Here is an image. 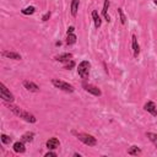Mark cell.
Returning a JSON list of instances; mask_svg holds the SVG:
<instances>
[{
	"label": "cell",
	"mask_w": 157,
	"mask_h": 157,
	"mask_svg": "<svg viewBox=\"0 0 157 157\" xmlns=\"http://www.w3.org/2000/svg\"><path fill=\"white\" fill-rule=\"evenodd\" d=\"M75 42H76V36L74 35V33H69L68 37H67V44L71 46V44H74Z\"/></svg>",
	"instance_id": "obj_19"
},
{
	"label": "cell",
	"mask_w": 157,
	"mask_h": 157,
	"mask_svg": "<svg viewBox=\"0 0 157 157\" xmlns=\"http://www.w3.org/2000/svg\"><path fill=\"white\" fill-rule=\"evenodd\" d=\"M92 17H93V21H95V26H96L97 28H98V27H101L102 21H101L100 15H98V12H97L96 10H93V11H92Z\"/></svg>",
	"instance_id": "obj_15"
},
{
	"label": "cell",
	"mask_w": 157,
	"mask_h": 157,
	"mask_svg": "<svg viewBox=\"0 0 157 157\" xmlns=\"http://www.w3.org/2000/svg\"><path fill=\"white\" fill-rule=\"evenodd\" d=\"M84 88H85V91H87V92H90V93H92L93 96H101L102 95L101 90L98 88V87H96V86H93V85L84 84Z\"/></svg>",
	"instance_id": "obj_6"
},
{
	"label": "cell",
	"mask_w": 157,
	"mask_h": 157,
	"mask_svg": "<svg viewBox=\"0 0 157 157\" xmlns=\"http://www.w3.org/2000/svg\"><path fill=\"white\" fill-rule=\"evenodd\" d=\"M0 97H1L5 102H10L11 103L14 101V95L6 88V86L4 84H0Z\"/></svg>",
	"instance_id": "obj_5"
},
{
	"label": "cell",
	"mask_w": 157,
	"mask_h": 157,
	"mask_svg": "<svg viewBox=\"0 0 157 157\" xmlns=\"http://www.w3.org/2000/svg\"><path fill=\"white\" fill-rule=\"evenodd\" d=\"M153 3H155V4L157 5V0H153Z\"/></svg>",
	"instance_id": "obj_28"
},
{
	"label": "cell",
	"mask_w": 157,
	"mask_h": 157,
	"mask_svg": "<svg viewBox=\"0 0 157 157\" xmlns=\"http://www.w3.org/2000/svg\"><path fill=\"white\" fill-rule=\"evenodd\" d=\"M72 67H74V61H70V64L67 65V69H70V68H72Z\"/></svg>",
	"instance_id": "obj_27"
},
{
	"label": "cell",
	"mask_w": 157,
	"mask_h": 157,
	"mask_svg": "<svg viewBox=\"0 0 157 157\" xmlns=\"http://www.w3.org/2000/svg\"><path fill=\"white\" fill-rule=\"evenodd\" d=\"M147 137L151 140V141L157 146V135L156 134H153V133H147Z\"/></svg>",
	"instance_id": "obj_21"
},
{
	"label": "cell",
	"mask_w": 157,
	"mask_h": 157,
	"mask_svg": "<svg viewBox=\"0 0 157 157\" xmlns=\"http://www.w3.org/2000/svg\"><path fill=\"white\" fill-rule=\"evenodd\" d=\"M74 30H75V28H74L72 26H71V27H69V28H68V35H69V33H72Z\"/></svg>",
	"instance_id": "obj_26"
},
{
	"label": "cell",
	"mask_w": 157,
	"mask_h": 157,
	"mask_svg": "<svg viewBox=\"0 0 157 157\" xmlns=\"http://www.w3.org/2000/svg\"><path fill=\"white\" fill-rule=\"evenodd\" d=\"M118 12H119V16H120V22H122L123 25H125L127 19H125V16H124V14H123V9H119Z\"/></svg>",
	"instance_id": "obj_23"
},
{
	"label": "cell",
	"mask_w": 157,
	"mask_h": 157,
	"mask_svg": "<svg viewBox=\"0 0 157 157\" xmlns=\"http://www.w3.org/2000/svg\"><path fill=\"white\" fill-rule=\"evenodd\" d=\"M35 11H36L35 6H28V7H25L22 10V14L23 15H32V14H35Z\"/></svg>",
	"instance_id": "obj_20"
},
{
	"label": "cell",
	"mask_w": 157,
	"mask_h": 157,
	"mask_svg": "<svg viewBox=\"0 0 157 157\" xmlns=\"http://www.w3.org/2000/svg\"><path fill=\"white\" fill-rule=\"evenodd\" d=\"M33 137H35V133H26V134H23L22 135V141L23 143H31L32 140H33Z\"/></svg>",
	"instance_id": "obj_17"
},
{
	"label": "cell",
	"mask_w": 157,
	"mask_h": 157,
	"mask_svg": "<svg viewBox=\"0 0 157 157\" xmlns=\"http://www.w3.org/2000/svg\"><path fill=\"white\" fill-rule=\"evenodd\" d=\"M49 17H51V12H47V14L43 16V17H42V20H43V21H47Z\"/></svg>",
	"instance_id": "obj_24"
},
{
	"label": "cell",
	"mask_w": 157,
	"mask_h": 157,
	"mask_svg": "<svg viewBox=\"0 0 157 157\" xmlns=\"http://www.w3.org/2000/svg\"><path fill=\"white\" fill-rule=\"evenodd\" d=\"M47 147L49 148V150H55V148L59 147V140H58L56 137L49 139L47 141Z\"/></svg>",
	"instance_id": "obj_10"
},
{
	"label": "cell",
	"mask_w": 157,
	"mask_h": 157,
	"mask_svg": "<svg viewBox=\"0 0 157 157\" xmlns=\"http://www.w3.org/2000/svg\"><path fill=\"white\" fill-rule=\"evenodd\" d=\"M108 7H109V1H108V0H106V1H104V6H103V10H102V14H103V16H104V19H106L107 22H109V21H111L109 15H108V12H107Z\"/></svg>",
	"instance_id": "obj_14"
},
{
	"label": "cell",
	"mask_w": 157,
	"mask_h": 157,
	"mask_svg": "<svg viewBox=\"0 0 157 157\" xmlns=\"http://www.w3.org/2000/svg\"><path fill=\"white\" fill-rule=\"evenodd\" d=\"M133 51H134V56H137L139 53H140V47H139V43H137V39H136V36L133 35Z\"/></svg>",
	"instance_id": "obj_13"
},
{
	"label": "cell",
	"mask_w": 157,
	"mask_h": 157,
	"mask_svg": "<svg viewBox=\"0 0 157 157\" xmlns=\"http://www.w3.org/2000/svg\"><path fill=\"white\" fill-rule=\"evenodd\" d=\"M55 156H56L55 152H47L46 153V157H55Z\"/></svg>",
	"instance_id": "obj_25"
},
{
	"label": "cell",
	"mask_w": 157,
	"mask_h": 157,
	"mask_svg": "<svg viewBox=\"0 0 157 157\" xmlns=\"http://www.w3.org/2000/svg\"><path fill=\"white\" fill-rule=\"evenodd\" d=\"M1 141H3V144H5V145H9V144L11 143V137L7 136V135H5V134H3V135H1Z\"/></svg>",
	"instance_id": "obj_22"
},
{
	"label": "cell",
	"mask_w": 157,
	"mask_h": 157,
	"mask_svg": "<svg viewBox=\"0 0 157 157\" xmlns=\"http://www.w3.org/2000/svg\"><path fill=\"white\" fill-rule=\"evenodd\" d=\"M3 56L9 58V59H14V60H21V55L16 52H10V51H5L3 52Z\"/></svg>",
	"instance_id": "obj_9"
},
{
	"label": "cell",
	"mask_w": 157,
	"mask_h": 157,
	"mask_svg": "<svg viewBox=\"0 0 157 157\" xmlns=\"http://www.w3.org/2000/svg\"><path fill=\"white\" fill-rule=\"evenodd\" d=\"M77 10H79V0H72L71 1V14H72V16L77 15Z\"/></svg>",
	"instance_id": "obj_16"
},
{
	"label": "cell",
	"mask_w": 157,
	"mask_h": 157,
	"mask_svg": "<svg viewBox=\"0 0 157 157\" xmlns=\"http://www.w3.org/2000/svg\"><path fill=\"white\" fill-rule=\"evenodd\" d=\"M90 68H91L90 61H87V60L81 61V63L79 64V67H77V72H79V75H80L82 79H86V77L88 76V74H90Z\"/></svg>",
	"instance_id": "obj_2"
},
{
	"label": "cell",
	"mask_w": 157,
	"mask_h": 157,
	"mask_svg": "<svg viewBox=\"0 0 157 157\" xmlns=\"http://www.w3.org/2000/svg\"><path fill=\"white\" fill-rule=\"evenodd\" d=\"M77 137H79L80 141H82V143H84L85 145H87V146H95L97 144L96 137H93L92 135L80 133V134H77Z\"/></svg>",
	"instance_id": "obj_4"
},
{
	"label": "cell",
	"mask_w": 157,
	"mask_h": 157,
	"mask_svg": "<svg viewBox=\"0 0 157 157\" xmlns=\"http://www.w3.org/2000/svg\"><path fill=\"white\" fill-rule=\"evenodd\" d=\"M23 86H25V88H26V90H28L30 92H38V91H39V87L35 84V82H32V81H25Z\"/></svg>",
	"instance_id": "obj_7"
},
{
	"label": "cell",
	"mask_w": 157,
	"mask_h": 157,
	"mask_svg": "<svg viewBox=\"0 0 157 157\" xmlns=\"http://www.w3.org/2000/svg\"><path fill=\"white\" fill-rule=\"evenodd\" d=\"M14 151L17 152V153H23L26 151V147L23 145V141H17L14 144Z\"/></svg>",
	"instance_id": "obj_11"
},
{
	"label": "cell",
	"mask_w": 157,
	"mask_h": 157,
	"mask_svg": "<svg viewBox=\"0 0 157 157\" xmlns=\"http://www.w3.org/2000/svg\"><path fill=\"white\" fill-rule=\"evenodd\" d=\"M52 84L56 87V88H60V90H63V91H65V92H74V87L70 85V84H68V82H65V81H61V80H58V79H54L53 81H52Z\"/></svg>",
	"instance_id": "obj_3"
},
{
	"label": "cell",
	"mask_w": 157,
	"mask_h": 157,
	"mask_svg": "<svg viewBox=\"0 0 157 157\" xmlns=\"http://www.w3.org/2000/svg\"><path fill=\"white\" fill-rule=\"evenodd\" d=\"M128 153L129 155H133V156H137V155L141 153V150H140L137 146H131L129 150H128Z\"/></svg>",
	"instance_id": "obj_18"
},
{
	"label": "cell",
	"mask_w": 157,
	"mask_h": 157,
	"mask_svg": "<svg viewBox=\"0 0 157 157\" xmlns=\"http://www.w3.org/2000/svg\"><path fill=\"white\" fill-rule=\"evenodd\" d=\"M9 109L15 114V115H17V117L22 118L23 120H26L28 123H36V117L33 114H31L30 112H26L25 109L20 108V107H16V106H12V104H9Z\"/></svg>",
	"instance_id": "obj_1"
},
{
	"label": "cell",
	"mask_w": 157,
	"mask_h": 157,
	"mask_svg": "<svg viewBox=\"0 0 157 157\" xmlns=\"http://www.w3.org/2000/svg\"><path fill=\"white\" fill-rule=\"evenodd\" d=\"M71 58H72V54H71V53H65V54L56 55L55 59H56L58 61H69V60H71Z\"/></svg>",
	"instance_id": "obj_12"
},
{
	"label": "cell",
	"mask_w": 157,
	"mask_h": 157,
	"mask_svg": "<svg viewBox=\"0 0 157 157\" xmlns=\"http://www.w3.org/2000/svg\"><path fill=\"white\" fill-rule=\"evenodd\" d=\"M144 109L148 113H151L152 115H157V108H156V104L153 102H147L145 106H144Z\"/></svg>",
	"instance_id": "obj_8"
}]
</instances>
